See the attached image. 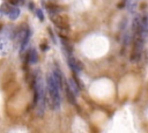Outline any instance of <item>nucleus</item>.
<instances>
[{"label":"nucleus","mask_w":148,"mask_h":133,"mask_svg":"<svg viewBox=\"0 0 148 133\" xmlns=\"http://www.w3.org/2000/svg\"><path fill=\"white\" fill-rule=\"evenodd\" d=\"M60 85L57 82V80L54 79L53 74L48 75L46 78V102L49 104V106L52 110H59L60 108Z\"/></svg>","instance_id":"obj_1"},{"label":"nucleus","mask_w":148,"mask_h":133,"mask_svg":"<svg viewBox=\"0 0 148 133\" xmlns=\"http://www.w3.org/2000/svg\"><path fill=\"white\" fill-rule=\"evenodd\" d=\"M68 65L71 67V70L74 72V73H79L81 70H82V65L79 60H76L75 58L68 56Z\"/></svg>","instance_id":"obj_2"},{"label":"nucleus","mask_w":148,"mask_h":133,"mask_svg":"<svg viewBox=\"0 0 148 133\" xmlns=\"http://www.w3.org/2000/svg\"><path fill=\"white\" fill-rule=\"evenodd\" d=\"M53 76H54V79L57 80V82L59 84V85H60V87L62 88H64V81H65V80H64V76H63V73H62V71L60 70H59L58 67H56L54 70H53Z\"/></svg>","instance_id":"obj_3"},{"label":"nucleus","mask_w":148,"mask_h":133,"mask_svg":"<svg viewBox=\"0 0 148 133\" xmlns=\"http://www.w3.org/2000/svg\"><path fill=\"white\" fill-rule=\"evenodd\" d=\"M38 60V56H37V52L35 49L30 50V52L28 53V61L29 64H36Z\"/></svg>","instance_id":"obj_4"},{"label":"nucleus","mask_w":148,"mask_h":133,"mask_svg":"<svg viewBox=\"0 0 148 133\" xmlns=\"http://www.w3.org/2000/svg\"><path fill=\"white\" fill-rule=\"evenodd\" d=\"M7 15H8V17L11 19V20H16L19 16H20V9L17 8V7H12L11 9H9V12L7 13Z\"/></svg>","instance_id":"obj_5"},{"label":"nucleus","mask_w":148,"mask_h":133,"mask_svg":"<svg viewBox=\"0 0 148 133\" xmlns=\"http://www.w3.org/2000/svg\"><path fill=\"white\" fill-rule=\"evenodd\" d=\"M36 14H37V16H38V19H40L41 21H43V20H44V14H43L42 9L37 8V9H36Z\"/></svg>","instance_id":"obj_6"},{"label":"nucleus","mask_w":148,"mask_h":133,"mask_svg":"<svg viewBox=\"0 0 148 133\" xmlns=\"http://www.w3.org/2000/svg\"><path fill=\"white\" fill-rule=\"evenodd\" d=\"M9 4L13 6H17L20 4V0H9Z\"/></svg>","instance_id":"obj_7"},{"label":"nucleus","mask_w":148,"mask_h":133,"mask_svg":"<svg viewBox=\"0 0 148 133\" xmlns=\"http://www.w3.org/2000/svg\"><path fill=\"white\" fill-rule=\"evenodd\" d=\"M41 49H42L43 51H45V50H48V49H49V46H48V45H46V46H45V45H41Z\"/></svg>","instance_id":"obj_8"}]
</instances>
